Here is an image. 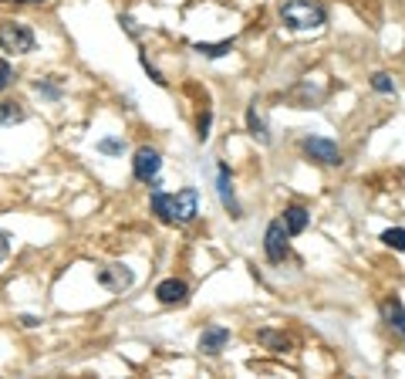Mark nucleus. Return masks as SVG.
Segmentation results:
<instances>
[{"label": "nucleus", "mask_w": 405, "mask_h": 379, "mask_svg": "<svg viewBox=\"0 0 405 379\" xmlns=\"http://www.w3.org/2000/svg\"><path fill=\"white\" fill-rule=\"evenodd\" d=\"M98 281L108 288V291H125V288H132L135 275L128 271L125 264H108V268H101L98 271Z\"/></svg>", "instance_id": "0eeeda50"}, {"label": "nucleus", "mask_w": 405, "mask_h": 379, "mask_svg": "<svg viewBox=\"0 0 405 379\" xmlns=\"http://www.w3.org/2000/svg\"><path fill=\"white\" fill-rule=\"evenodd\" d=\"M0 4H4V0H0Z\"/></svg>", "instance_id": "393cba45"}, {"label": "nucleus", "mask_w": 405, "mask_h": 379, "mask_svg": "<svg viewBox=\"0 0 405 379\" xmlns=\"http://www.w3.org/2000/svg\"><path fill=\"white\" fill-rule=\"evenodd\" d=\"M98 149L105 153V156H122V149H125V143H122V139H101Z\"/></svg>", "instance_id": "6ab92c4d"}, {"label": "nucleus", "mask_w": 405, "mask_h": 379, "mask_svg": "<svg viewBox=\"0 0 405 379\" xmlns=\"http://www.w3.org/2000/svg\"><path fill=\"white\" fill-rule=\"evenodd\" d=\"M227 342H230L227 328H223V325H210V328H202V335H200V353L216 355V353H223V349H227Z\"/></svg>", "instance_id": "1a4fd4ad"}, {"label": "nucleus", "mask_w": 405, "mask_h": 379, "mask_svg": "<svg viewBox=\"0 0 405 379\" xmlns=\"http://www.w3.org/2000/svg\"><path fill=\"white\" fill-rule=\"evenodd\" d=\"M38 322H41V318H34V315H24V318H21V325H27V328H34Z\"/></svg>", "instance_id": "5701e85b"}, {"label": "nucleus", "mask_w": 405, "mask_h": 379, "mask_svg": "<svg viewBox=\"0 0 405 379\" xmlns=\"http://www.w3.org/2000/svg\"><path fill=\"white\" fill-rule=\"evenodd\" d=\"M11 81H14V68L7 65V61H0V92H4Z\"/></svg>", "instance_id": "412c9836"}, {"label": "nucleus", "mask_w": 405, "mask_h": 379, "mask_svg": "<svg viewBox=\"0 0 405 379\" xmlns=\"http://www.w3.org/2000/svg\"><path fill=\"white\" fill-rule=\"evenodd\" d=\"M14 122H24L21 102H0V126H14Z\"/></svg>", "instance_id": "4468645a"}, {"label": "nucleus", "mask_w": 405, "mask_h": 379, "mask_svg": "<svg viewBox=\"0 0 405 379\" xmlns=\"http://www.w3.org/2000/svg\"><path fill=\"white\" fill-rule=\"evenodd\" d=\"M152 210H155V217L163 223H190L196 213H200V196L193 186L186 190H179V193H152Z\"/></svg>", "instance_id": "f257e3e1"}, {"label": "nucleus", "mask_w": 405, "mask_h": 379, "mask_svg": "<svg viewBox=\"0 0 405 379\" xmlns=\"http://www.w3.org/2000/svg\"><path fill=\"white\" fill-rule=\"evenodd\" d=\"M216 193H220V203L230 210V217H240V203L233 196V183H230V170L220 166V176H216Z\"/></svg>", "instance_id": "9d476101"}, {"label": "nucleus", "mask_w": 405, "mask_h": 379, "mask_svg": "<svg viewBox=\"0 0 405 379\" xmlns=\"http://www.w3.org/2000/svg\"><path fill=\"white\" fill-rule=\"evenodd\" d=\"M159 170H163V156L149 149V146H142L135 149V159H132V173H135V180L149 186H159Z\"/></svg>", "instance_id": "39448f33"}, {"label": "nucleus", "mask_w": 405, "mask_h": 379, "mask_svg": "<svg viewBox=\"0 0 405 379\" xmlns=\"http://www.w3.org/2000/svg\"><path fill=\"white\" fill-rule=\"evenodd\" d=\"M371 89H375V92H381V95H392L395 92L392 79H389L385 71H375V75H371Z\"/></svg>", "instance_id": "a211bd4d"}, {"label": "nucleus", "mask_w": 405, "mask_h": 379, "mask_svg": "<svg viewBox=\"0 0 405 379\" xmlns=\"http://www.w3.org/2000/svg\"><path fill=\"white\" fill-rule=\"evenodd\" d=\"M280 21L291 27V31H317V27L328 21L324 7H317L311 0H287L280 7Z\"/></svg>", "instance_id": "f03ea898"}, {"label": "nucleus", "mask_w": 405, "mask_h": 379, "mask_svg": "<svg viewBox=\"0 0 405 379\" xmlns=\"http://www.w3.org/2000/svg\"><path fill=\"white\" fill-rule=\"evenodd\" d=\"M287 227H284V221H274L270 227H267L264 234V251H267V261L270 264H280L284 258H287Z\"/></svg>", "instance_id": "423d86ee"}, {"label": "nucleus", "mask_w": 405, "mask_h": 379, "mask_svg": "<svg viewBox=\"0 0 405 379\" xmlns=\"http://www.w3.org/2000/svg\"><path fill=\"white\" fill-rule=\"evenodd\" d=\"M247 129H250V136L253 139H260V143H270V132H267V122H264V116L257 112V108H247Z\"/></svg>", "instance_id": "ddd939ff"}, {"label": "nucleus", "mask_w": 405, "mask_h": 379, "mask_svg": "<svg viewBox=\"0 0 405 379\" xmlns=\"http://www.w3.org/2000/svg\"><path fill=\"white\" fill-rule=\"evenodd\" d=\"M304 156L321 163V166H342V149L338 143H331V139H321V136H307L301 143Z\"/></svg>", "instance_id": "20e7f679"}, {"label": "nucleus", "mask_w": 405, "mask_h": 379, "mask_svg": "<svg viewBox=\"0 0 405 379\" xmlns=\"http://www.w3.org/2000/svg\"><path fill=\"white\" fill-rule=\"evenodd\" d=\"M210 122H213V116H210V112H202L200 122H196V139H200V143L210 139Z\"/></svg>", "instance_id": "aec40b11"}, {"label": "nucleus", "mask_w": 405, "mask_h": 379, "mask_svg": "<svg viewBox=\"0 0 405 379\" xmlns=\"http://www.w3.org/2000/svg\"><path fill=\"white\" fill-rule=\"evenodd\" d=\"M0 48L7 54H27L34 51V31L21 21H4L0 24Z\"/></svg>", "instance_id": "7ed1b4c3"}, {"label": "nucleus", "mask_w": 405, "mask_h": 379, "mask_svg": "<svg viewBox=\"0 0 405 379\" xmlns=\"http://www.w3.org/2000/svg\"><path fill=\"white\" fill-rule=\"evenodd\" d=\"M155 298L163 301V305H186V298H190V285H186L183 278H165L163 285L155 288Z\"/></svg>", "instance_id": "6e6552de"}, {"label": "nucleus", "mask_w": 405, "mask_h": 379, "mask_svg": "<svg viewBox=\"0 0 405 379\" xmlns=\"http://www.w3.org/2000/svg\"><path fill=\"white\" fill-rule=\"evenodd\" d=\"M381 241L392 251H405V227H389V231L381 234Z\"/></svg>", "instance_id": "f3484780"}, {"label": "nucleus", "mask_w": 405, "mask_h": 379, "mask_svg": "<svg viewBox=\"0 0 405 379\" xmlns=\"http://www.w3.org/2000/svg\"><path fill=\"white\" fill-rule=\"evenodd\" d=\"M17 4H41V0H17Z\"/></svg>", "instance_id": "b1692460"}, {"label": "nucleus", "mask_w": 405, "mask_h": 379, "mask_svg": "<svg viewBox=\"0 0 405 379\" xmlns=\"http://www.w3.org/2000/svg\"><path fill=\"white\" fill-rule=\"evenodd\" d=\"M7 254H11V234H7V231H0V264L7 261Z\"/></svg>", "instance_id": "4be33fe9"}, {"label": "nucleus", "mask_w": 405, "mask_h": 379, "mask_svg": "<svg viewBox=\"0 0 405 379\" xmlns=\"http://www.w3.org/2000/svg\"><path fill=\"white\" fill-rule=\"evenodd\" d=\"M196 51L202 54V58H223V54L233 51V41H216V44H196Z\"/></svg>", "instance_id": "2eb2a0df"}, {"label": "nucleus", "mask_w": 405, "mask_h": 379, "mask_svg": "<svg viewBox=\"0 0 405 379\" xmlns=\"http://www.w3.org/2000/svg\"><path fill=\"white\" fill-rule=\"evenodd\" d=\"M280 221H284V227H287V234L294 237V234H304V231H307V221H311V217H307V210L304 207H287Z\"/></svg>", "instance_id": "f8f14e48"}, {"label": "nucleus", "mask_w": 405, "mask_h": 379, "mask_svg": "<svg viewBox=\"0 0 405 379\" xmlns=\"http://www.w3.org/2000/svg\"><path fill=\"white\" fill-rule=\"evenodd\" d=\"M381 318H385V325H392L395 332H402V339H405V308H402V301L399 298L381 301Z\"/></svg>", "instance_id": "9b49d317"}, {"label": "nucleus", "mask_w": 405, "mask_h": 379, "mask_svg": "<svg viewBox=\"0 0 405 379\" xmlns=\"http://www.w3.org/2000/svg\"><path fill=\"white\" fill-rule=\"evenodd\" d=\"M257 339L264 342V345H270L274 353H287V345H291V339H287V335H280V332H260Z\"/></svg>", "instance_id": "dca6fc26"}]
</instances>
